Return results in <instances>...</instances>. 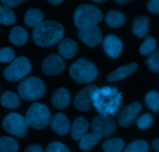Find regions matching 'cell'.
Listing matches in <instances>:
<instances>
[{"mask_svg": "<svg viewBox=\"0 0 159 152\" xmlns=\"http://www.w3.org/2000/svg\"><path fill=\"white\" fill-rule=\"evenodd\" d=\"M152 148L155 150V152H159V138L155 139L152 143Z\"/></svg>", "mask_w": 159, "mask_h": 152, "instance_id": "f35d334b", "label": "cell"}, {"mask_svg": "<svg viewBox=\"0 0 159 152\" xmlns=\"http://www.w3.org/2000/svg\"><path fill=\"white\" fill-rule=\"evenodd\" d=\"M16 21V15L13 11L5 6L0 5V23L5 25H12Z\"/></svg>", "mask_w": 159, "mask_h": 152, "instance_id": "83f0119b", "label": "cell"}, {"mask_svg": "<svg viewBox=\"0 0 159 152\" xmlns=\"http://www.w3.org/2000/svg\"><path fill=\"white\" fill-rule=\"evenodd\" d=\"M153 116L150 113H145L137 120L136 124L141 130L148 129L153 123Z\"/></svg>", "mask_w": 159, "mask_h": 152, "instance_id": "d6a6232c", "label": "cell"}, {"mask_svg": "<svg viewBox=\"0 0 159 152\" xmlns=\"http://www.w3.org/2000/svg\"><path fill=\"white\" fill-rule=\"evenodd\" d=\"M48 2L51 5H57V4H60V3L63 2L62 0H49Z\"/></svg>", "mask_w": 159, "mask_h": 152, "instance_id": "ab89813d", "label": "cell"}, {"mask_svg": "<svg viewBox=\"0 0 159 152\" xmlns=\"http://www.w3.org/2000/svg\"><path fill=\"white\" fill-rule=\"evenodd\" d=\"M97 89L96 85L92 84L80 91L74 99L75 108L82 112L90 110L93 106V96Z\"/></svg>", "mask_w": 159, "mask_h": 152, "instance_id": "30bf717a", "label": "cell"}, {"mask_svg": "<svg viewBox=\"0 0 159 152\" xmlns=\"http://www.w3.org/2000/svg\"><path fill=\"white\" fill-rule=\"evenodd\" d=\"M124 148V141L121 138H110L102 145L104 152H121Z\"/></svg>", "mask_w": 159, "mask_h": 152, "instance_id": "484cf974", "label": "cell"}, {"mask_svg": "<svg viewBox=\"0 0 159 152\" xmlns=\"http://www.w3.org/2000/svg\"><path fill=\"white\" fill-rule=\"evenodd\" d=\"M65 30L60 23L54 20L43 21L34 28L32 37L36 45L41 47H52L60 42Z\"/></svg>", "mask_w": 159, "mask_h": 152, "instance_id": "6da1fadb", "label": "cell"}, {"mask_svg": "<svg viewBox=\"0 0 159 152\" xmlns=\"http://www.w3.org/2000/svg\"><path fill=\"white\" fill-rule=\"evenodd\" d=\"M25 118L30 127L35 130H41L50 124L52 117L45 105L34 103L26 112Z\"/></svg>", "mask_w": 159, "mask_h": 152, "instance_id": "8992f818", "label": "cell"}, {"mask_svg": "<svg viewBox=\"0 0 159 152\" xmlns=\"http://www.w3.org/2000/svg\"><path fill=\"white\" fill-rule=\"evenodd\" d=\"M145 103L148 108L154 112H159V93L155 91H151L145 95Z\"/></svg>", "mask_w": 159, "mask_h": 152, "instance_id": "f1b7e54d", "label": "cell"}, {"mask_svg": "<svg viewBox=\"0 0 159 152\" xmlns=\"http://www.w3.org/2000/svg\"><path fill=\"white\" fill-rule=\"evenodd\" d=\"M121 93L116 88L106 87L97 89L93 96V105L100 115H114L121 104Z\"/></svg>", "mask_w": 159, "mask_h": 152, "instance_id": "7a4b0ae2", "label": "cell"}, {"mask_svg": "<svg viewBox=\"0 0 159 152\" xmlns=\"http://www.w3.org/2000/svg\"><path fill=\"white\" fill-rule=\"evenodd\" d=\"M148 9L151 12L159 13V0H151L148 2Z\"/></svg>", "mask_w": 159, "mask_h": 152, "instance_id": "d590c367", "label": "cell"}, {"mask_svg": "<svg viewBox=\"0 0 159 152\" xmlns=\"http://www.w3.org/2000/svg\"><path fill=\"white\" fill-rule=\"evenodd\" d=\"M57 51L61 57L65 59H71L77 52L78 45L76 42L71 39H64L58 43Z\"/></svg>", "mask_w": 159, "mask_h": 152, "instance_id": "ac0fdd59", "label": "cell"}, {"mask_svg": "<svg viewBox=\"0 0 159 152\" xmlns=\"http://www.w3.org/2000/svg\"><path fill=\"white\" fill-rule=\"evenodd\" d=\"M71 101V95L66 88L57 89L51 96V103L57 109H65Z\"/></svg>", "mask_w": 159, "mask_h": 152, "instance_id": "e0dca14e", "label": "cell"}, {"mask_svg": "<svg viewBox=\"0 0 159 152\" xmlns=\"http://www.w3.org/2000/svg\"><path fill=\"white\" fill-rule=\"evenodd\" d=\"M149 146L147 141L143 140H135L129 144L124 152H148Z\"/></svg>", "mask_w": 159, "mask_h": 152, "instance_id": "f546056e", "label": "cell"}, {"mask_svg": "<svg viewBox=\"0 0 159 152\" xmlns=\"http://www.w3.org/2000/svg\"><path fill=\"white\" fill-rule=\"evenodd\" d=\"M70 76L79 84H86L96 80L99 72L96 65L85 58H80L69 68Z\"/></svg>", "mask_w": 159, "mask_h": 152, "instance_id": "277c9868", "label": "cell"}, {"mask_svg": "<svg viewBox=\"0 0 159 152\" xmlns=\"http://www.w3.org/2000/svg\"><path fill=\"white\" fill-rule=\"evenodd\" d=\"M26 1H22V0H2V3L3 6L8 8L15 7V6H19V5L22 4L23 2H26Z\"/></svg>", "mask_w": 159, "mask_h": 152, "instance_id": "8d00e7d4", "label": "cell"}, {"mask_svg": "<svg viewBox=\"0 0 159 152\" xmlns=\"http://www.w3.org/2000/svg\"><path fill=\"white\" fill-rule=\"evenodd\" d=\"M149 27V19L144 16H138L134 19L132 31L139 37H145L148 34Z\"/></svg>", "mask_w": 159, "mask_h": 152, "instance_id": "ffe728a7", "label": "cell"}, {"mask_svg": "<svg viewBox=\"0 0 159 152\" xmlns=\"http://www.w3.org/2000/svg\"><path fill=\"white\" fill-rule=\"evenodd\" d=\"M65 68V62L61 56L51 54L43 61L41 70L47 76H53L61 73Z\"/></svg>", "mask_w": 159, "mask_h": 152, "instance_id": "8fae6325", "label": "cell"}, {"mask_svg": "<svg viewBox=\"0 0 159 152\" xmlns=\"http://www.w3.org/2000/svg\"><path fill=\"white\" fill-rule=\"evenodd\" d=\"M102 19V12L93 5H80L74 12V23L79 30L96 26Z\"/></svg>", "mask_w": 159, "mask_h": 152, "instance_id": "3957f363", "label": "cell"}, {"mask_svg": "<svg viewBox=\"0 0 159 152\" xmlns=\"http://www.w3.org/2000/svg\"><path fill=\"white\" fill-rule=\"evenodd\" d=\"M15 52L10 47H5L0 49V62H9L13 60Z\"/></svg>", "mask_w": 159, "mask_h": 152, "instance_id": "836d02e7", "label": "cell"}, {"mask_svg": "<svg viewBox=\"0 0 159 152\" xmlns=\"http://www.w3.org/2000/svg\"><path fill=\"white\" fill-rule=\"evenodd\" d=\"M137 69H138V65L136 63H134V62L128 64V65L123 66H120L117 70H115L114 72L109 74L107 76V81L109 82H112V81L122 80L132 74L134 72L136 71Z\"/></svg>", "mask_w": 159, "mask_h": 152, "instance_id": "d6986e66", "label": "cell"}, {"mask_svg": "<svg viewBox=\"0 0 159 152\" xmlns=\"http://www.w3.org/2000/svg\"><path fill=\"white\" fill-rule=\"evenodd\" d=\"M101 137L93 132L90 134H87L80 140L79 144V147L82 151H89L93 148L96 145H97L101 140Z\"/></svg>", "mask_w": 159, "mask_h": 152, "instance_id": "cb8c5ba5", "label": "cell"}, {"mask_svg": "<svg viewBox=\"0 0 159 152\" xmlns=\"http://www.w3.org/2000/svg\"><path fill=\"white\" fill-rule=\"evenodd\" d=\"M116 3H119V4H125V3L130 2V1L128 0H126V1H120V0H117V1H115Z\"/></svg>", "mask_w": 159, "mask_h": 152, "instance_id": "60d3db41", "label": "cell"}, {"mask_svg": "<svg viewBox=\"0 0 159 152\" xmlns=\"http://www.w3.org/2000/svg\"><path fill=\"white\" fill-rule=\"evenodd\" d=\"M156 48V41L152 36H148L141 45L139 51L141 55H150Z\"/></svg>", "mask_w": 159, "mask_h": 152, "instance_id": "4dcf8cb0", "label": "cell"}, {"mask_svg": "<svg viewBox=\"0 0 159 152\" xmlns=\"http://www.w3.org/2000/svg\"><path fill=\"white\" fill-rule=\"evenodd\" d=\"M19 149L18 143L10 137H0V152H17Z\"/></svg>", "mask_w": 159, "mask_h": 152, "instance_id": "4316f807", "label": "cell"}, {"mask_svg": "<svg viewBox=\"0 0 159 152\" xmlns=\"http://www.w3.org/2000/svg\"><path fill=\"white\" fill-rule=\"evenodd\" d=\"M31 64L26 57H18L14 59L9 66L5 69L3 75L8 81H17L29 73Z\"/></svg>", "mask_w": 159, "mask_h": 152, "instance_id": "ba28073f", "label": "cell"}, {"mask_svg": "<svg viewBox=\"0 0 159 152\" xmlns=\"http://www.w3.org/2000/svg\"><path fill=\"white\" fill-rule=\"evenodd\" d=\"M24 152H44V151H43V148H42L40 145L34 144V145L28 146L27 148L25 149Z\"/></svg>", "mask_w": 159, "mask_h": 152, "instance_id": "74e56055", "label": "cell"}, {"mask_svg": "<svg viewBox=\"0 0 159 152\" xmlns=\"http://www.w3.org/2000/svg\"><path fill=\"white\" fill-rule=\"evenodd\" d=\"M9 37L11 43L17 46H22L27 42L28 33L24 28L17 26L11 30Z\"/></svg>", "mask_w": 159, "mask_h": 152, "instance_id": "44dd1931", "label": "cell"}, {"mask_svg": "<svg viewBox=\"0 0 159 152\" xmlns=\"http://www.w3.org/2000/svg\"><path fill=\"white\" fill-rule=\"evenodd\" d=\"M79 38L89 47H95L102 42V31L100 28L96 26L79 30L78 33Z\"/></svg>", "mask_w": 159, "mask_h": 152, "instance_id": "7c38bea8", "label": "cell"}, {"mask_svg": "<svg viewBox=\"0 0 159 152\" xmlns=\"http://www.w3.org/2000/svg\"><path fill=\"white\" fill-rule=\"evenodd\" d=\"M45 85L38 77L31 76L23 80L17 87L19 96L26 101H35L45 93Z\"/></svg>", "mask_w": 159, "mask_h": 152, "instance_id": "5b68a950", "label": "cell"}, {"mask_svg": "<svg viewBox=\"0 0 159 152\" xmlns=\"http://www.w3.org/2000/svg\"><path fill=\"white\" fill-rule=\"evenodd\" d=\"M141 109V105L138 101L130 103L119 113L117 116V123L120 126H128L134 120Z\"/></svg>", "mask_w": 159, "mask_h": 152, "instance_id": "4fadbf2b", "label": "cell"}, {"mask_svg": "<svg viewBox=\"0 0 159 152\" xmlns=\"http://www.w3.org/2000/svg\"><path fill=\"white\" fill-rule=\"evenodd\" d=\"M50 126L54 132L61 136L67 134L69 130V121L68 117L62 112H57L51 118Z\"/></svg>", "mask_w": 159, "mask_h": 152, "instance_id": "9a60e30c", "label": "cell"}, {"mask_svg": "<svg viewBox=\"0 0 159 152\" xmlns=\"http://www.w3.org/2000/svg\"><path fill=\"white\" fill-rule=\"evenodd\" d=\"M102 48L107 56L115 59L120 56L122 51V42L116 36L110 34L103 39Z\"/></svg>", "mask_w": 159, "mask_h": 152, "instance_id": "5bb4252c", "label": "cell"}, {"mask_svg": "<svg viewBox=\"0 0 159 152\" xmlns=\"http://www.w3.org/2000/svg\"><path fill=\"white\" fill-rule=\"evenodd\" d=\"M0 102H1L2 105L4 106V107L8 108V109H15L20 105V98L14 92L7 91L2 95Z\"/></svg>", "mask_w": 159, "mask_h": 152, "instance_id": "d4e9b609", "label": "cell"}, {"mask_svg": "<svg viewBox=\"0 0 159 152\" xmlns=\"http://www.w3.org/2000/svg\"><path fill=\"white\" fill-rule=\"evenodd\" d=\"M146 64L152 71L159 73V48L155 49L146 59Z\"/></svg>", "mask_w": 159, "mask_h": 152, "instance_id": "1f68e13d", "label": "cell"}, {"mask_svg": "<svg viewBox=\"0 0 159 152\" xmlns=\"http://www.w3.org/2000/svg\"><path fill=\"white\" fill-rule=\"evenodd\" d=\"M45 152H70V151L61 142L55 141L48 145Z\"/></svg>", "mask_w": 159, "mask_h": 152, "instance_id": "e575fe53", "label": "cell"}, {"mask_svg": "<svg viewBox=\"0 0 159 152\" xmlns=\"http://www.w3.org/2000/svg\"><path fill=\"white\" fill-rule=\"evenodd\" d=\"M126 20V17L124 13L116 10L109 11L106 15L105 21L107 25L113 28L122 26Z\"/></svg>", "mask_w": 159, "mask_h": 152, "instance_id": "603a6c76", "label": "cell"}, {"mask_svg": "<svg viewBox=\"0 0 159 152\" xmlns=\"http://www.w3.org/2000/svg\"><path fill=\"white\" fill-rule=\"evenodd\" d=\"M93 2H94L100 3V2H106V1L105 0H93Z\"/></svg>", "mask_w": 159, "mask_h": 152, "instance_id": "b9f144b4", "label": "cell"}, {"mask_svg": "<svg viewBox=\"0 0 159 152\" xmlns=\"http://www.w3.org/2000/svg\"><path fill=\"white\" fill-rule=\"evenodd\" d=\"M116 128V123L110 116L97 115L92 121V130L93 134L99 136L101 138L111 136Z\"/></svg>", "mask_w": 159, "mask_h": 152, "instance_id": "9c48e42d", "label": "cell"}, {"mask_svg": "<svg viewBox=\"0 0 159 152\" xmlns=\"http://www.w3.org/2000/svg\"><path fill=\"white\" fill-rule=\"evenodd\" d=\"M2 126L9 134L19 137H24L27 134L30 126L25 117L11 112L3 119Z\"/></svg>", "mask_w": 159, "mask_h": 152, "instance_id": "52a82bcc", "label": "cell"}, {"mask_svg": "<svg viewBox=\"0 0 159 152\" xmlns=\"http://www.w3.org/2000/svg\"><path fill=\"white\" fill-rule=\"evenodd\" d=\"M43 14L42 11L37 8H32L28 9L24 16V22L28 27H35L43 22Z\"/></svg>", "mask_w": 159, "mask_h": 152, "instance_id": "7402d4cb", "label": "cell"}, {"mask_svg": "<svg viewBox=\"0 0 159 152\" xmlns=\"http://www.w3.org/2000/svg\"><path fill=\"white\" fill-rule=\"evenodd\" d=\"M89 127V123L86 119L82 116L76 118L71 125V138L75 140H80L85 134H87Z\"/></svg>", "mask_w": 159, "mask_h": 152, "instance_id": "2e32d148", "label": "cell"}]
</instances>
